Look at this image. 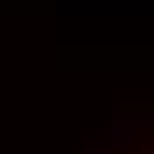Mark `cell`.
Listing matches in <instances>:
<instances>
[{
    "label": "cell",
    "mask_w": 154,
    "mask_h": 154,
    "mask_svg": "<svg viewBox=\"0 0 154 154\" xmlns=\"http://www.w3.org/2000/svg\"><path fill=\"white\" fill-rule=\"evenodd\" d=\"M109 154H154V130L126 137V144H116Z\"/></svg>",
    "instance_id": "cell-1"
}]
</instances>
